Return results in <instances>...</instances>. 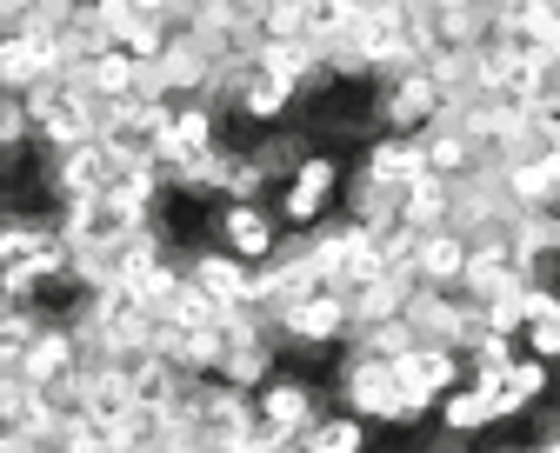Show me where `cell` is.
Instances as JSON below:
<instances>
[{
    "label": "cell",
    "instance_id": "18",
    "mask_svg": "<svg viewBox=\"0 0 560 453\" xmlns=\"http://www.w3.org/2000/svg\"><path fill=\"white\" fill-rule=\"evenodd\" d=\"M94 14H101V27H107V40H114V47H127V40H133V27L148 21V14L133 8V0H94Z\"/></svg>",
    "mask_w": 560,
    "mask_h": 453
},
{
    "label": "cell",
    "instance_id": "20",
    "mask_svg": "<svg viewBox=\"0 0 560 453\" xmlns=\"http://www.w3.org/2000/svg\"><path fill=\"white\" fill-rule=\"evenodd\" d=\"M40 0H0V14H34Z\"/></svg>",
    "mask_w": 560,
    "mask_h": 453
},
{
    "label": "cell",
    "instance_id": "1",
    "mask_svg": "<svg viewBox=\"0 0 560 453\" xmlns=\"http://www.w3.org/2000/svg\"><path fill=\"white\" fill-rule=\"evenodd\" d=\"M340 187H347V167H340V154H327V147H320V154L273 194V207H280V220H288V226H314V220H327L340 207Z\"/></svg>",
    "mask_w": 560,
    "mask_h": 453
},
{
    "label": "cell",
    "instance_id": "4",
    "mask_svg": "<svg viewBox=\"0 0 560 453\" xmlns=\"http://www.w3.org/2000/svg\"><path fill=\"white\" fill-rule=\"evenodd\" d=\"M247 154H254V167H260L273 187H288V181L320 154V140H314L301 120H280V127H260V140L247 147Z\"/></svg>",
    "mask_w": 560,
    "mask_h": 453
},
{
    "label": "cell",
    "instance_id": "22",
    "mask_svg": "<svg viewBox=\"0 0 560 453\" xmlns=\"http://www.w3.org/2000/svg\"><path fill=\"white\" fill-rule=\"evenodd\" d=\"M547 207H553V213H560V187H553V200H547Z\"/></svg>",
    "mask_w": 560,
    "mask_h": 453
},
{
    "label": "cell",
    "instance_id": "8",
    "mask_svg": "<svg viewBox=\"0 0 560 453\" xmlns=\"http://www.w3.org/2000/svg\"><path fill=\"white\" fill-rule=\"evenodd\" d=\"M434 420L454 433V440H474V433H487V427H501V407H494V387L487 381H460L441 407H434Z\"/></svg>",
    "mask_w": 560,
    "mask_h": 453
},
{
    "label": "cell",
    "instance_id": "17",
    "mask_svg": "<svg viewBox=\"0 0 560 453\" xmlns=\"http://www.w3.org/2000/svg\"><path fill=\"white\" fill-rule=\"evenodd\" d=\"M521 247L527 254H560V213L553 207H521Z\"/></svg>",
    "mask_w": 560,
    "mask_h": 453
},
{
    "label": "cell",
    "instance_id": "5",
    "mask_svg": "<svg viewBox=\"0 0 560 453\" xmlns=\"http://www.w3.org/2000/svg\"><path fill=\"white\" fill-rule=\"evenodd\" d=\"M187 280H194L200 293H214L221 307H241V300L254 293V260H241V254H228V247H200V254L187 260Z\"/></svg>",
    "mask_w": 560,
    "mask_h": 453
},
{
    "label": "cell",
    "instance_id": "6",
    "mask_svg": "<svg viewBox=\"0 0 560 453\" xmlns=\"http://www.w3.org/2000/svg\"><path fill=\"white\" fill-rule=\"evenodd\" d=\"M434 114H441V88L428 81V73H413V81H400L394 94H381V120H387V133H428L434 127Z\"/></svg>",
    "mask_w": 560,
    "mask_h": 453
},
{
    "label": "cell",
    "instance_id": "9",
    "mask_svg": "<svg viewBox=\"0 0 560 453\" xmlns=\"http://www.w3.org/2000/svg\"><path fill=\"white\" fill-rule=\"evenodd\" d=\"M354 167H368L381 181H428V154H420V140H407V133H381L374 147H361Z\"/></svg>",
    "mask_w": 560,
    "mask_h": 453
},
{
    "label": "cell",
    "instance_id": "7",
    "mask_svg": "<svg viewBox=\"0 0 560 453\" xmlns=\"http://www.w3.org/2000/svg\"><path fill=\"white\" fill-rule=\"evenodd\" d=\"M487 387H494L501 420H521L527 407H540V400L553 394V367H547V360H534V353H521V360L501 373V381H487Z\"/></svg>",
    "mask_w": 560,
    "mask_h": 453
},
{
    "label": "cell",
    "instance_id": "21",
    "mask_svg": "<svg viewBox=\"0 0 560 453\" xmlns=\"http://www.w3.org/2000/svg\"><path fill=\"white\" fill-rule=\"evenodd\" d=\"M428 453H467V440H454V433H447V440H441V446H428Z\"/></svg>",
    "mask_w": 560,
    "mask_h": 453
},
{
    "label": "cell",
    "instance_id": "12",
    "mask_svg": "<svg viewBox=\"0 0 560 453\" xmlns=\"http://www.w3.org/2000/svg\"><path fill=\"white\" fill-rule=\"evenodd\" d=\"M368 427H374V420L347 414V407H327L307 440H314V453H374V446H368Z\"/></svg>",
    "mask_w": 560,
    "mask_h": 453
},
{
    "label": "cell",
    "instance_id": "11",
    "mask_svg": "<svg viewBox=\"0 0 560 453\" xmlns=\"http://www.w3.org/2000/svg\"><path fill=\"white\" fill-rule=\"evenodd\" d=\"M133 407H140V394H133V381H127L120 367L88 373V414H94V420H107V427H114V420H127Z\"/></svg>",
    "mask_w": 560,
    "mask_h": 453
},
{
    "label": "cell",
    "instance_id": "10",
    "mask_svg": "<svg viewBox=\"0 0 560 453\" xmlns=\"http://www.w3.org/2000/svg\"><path fill=\"white\" fill-rule=\"evenodd\" d=\"M467 260H474V254H467V241L441 226V234L420 241V267H413V274H420V287H447V280H460V274H467Z\"/></svg>",
    "mask_w": 560,
    "mask_h": 453
},
{
    "label": "cell",
    "instance_id": "13",
    "mask_svg": "<svg viewBox=\"0 0 560 453\" xmlns=\"http://www.w3.org/2000/svg\"><path fill=\"white\" fill-rule=\"evenodd\" d=\"M21 367L34 373V381H60V373H81V360H74V334H67V327H47V334L21 353Z\"/></svg>",
    "mask_w": 560,
    "mask_h": 453
},
{
    "label": "cell",
    "instance_id": "14",
    "mask_svg": "<svg viewBox=\"0 0 560 453\" xmlns=\"http://www.w3.org/2000/svg\"><path fill=\"white\" fill-rule=\"evenodd\" d=\"M527 347H521V334H480L460 360H467V381H501V373L521 360Z\"/></svg>",
    "mask_w": 560,
    "mask_h": 453
},
{
    "label": "cell",
    "instance_id": "19",
    "mask_svg": "<svg viewBox=\"0 0 560 453\" xmlns=\"http://www.w3.org/2000/svg\"><path fill=\"white\" fill-rule=\"evenodd\" d=\"M54 427H0V453H47Z\"/></svg>",
    "mask_w": 560,
    "mask_h": 453
},
{
    "label": "cell",
    "instance_id": "3",
    "mask_svg": "<svg viewBox=\"0 0 560 453\" xmlns=\"http://www.w3.org/2000/svg\"><path fill=\"white\" fill-rule=\"evenodd\" d=\"M407 194H413V181H381V174L354 167L347 187H340V213L354 226H400L407 220Z\"/></svg>",
    "mask_w": 560,
    "mask_h": 453
},
{
    "label": "cell",
    "instance_id": "16",
    "mask_svg": "<svg viewBox=\"0 0 560 453\" xmlns=\"http://www.w3.org/2000/svg\"><path fill=\"white\" fill-rule=\"evenodd\" d=\"M0 154H34V101L0 94Z\"/></svg>",
    "mask_w": 560,
    "mask_h": 453
},
{
    "label": "cell",
    "instance_id": "15",
    "mask_svg": "<svg viewBox=\"0 0 560 453\" xmlns=\"http://www.w3.org/2000/svg\"><path fill=\"white\" fill-rule=\"evenodd\" d=\"M40 407L54 427L88 420V373H60V381H40Z\"/></svg>",
    "mask_w": 560,
    "mask_h": 453
},
{
    "label": "cell",
    "instance_id": "2",
    "mask_svg": "<svg viewBox=\"0 0 560 453\" xmlns=\"http://www.w3.org/2000/svg\"><path fill=\"white\" fill-rule=\"evenodd\" d=\"M280 207L273 200H221V247L228 254H241V260H267L273 254V241H280Z\"/></svg>",
    "mask_w": 560,
    "mask_h": 453
}]
</instances>
